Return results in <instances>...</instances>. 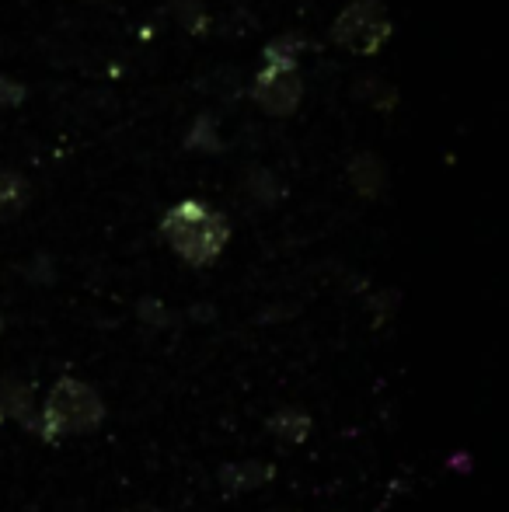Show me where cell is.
<instances>
[{
    "instance_id": "6da1fadb",
    "label": "cell",
    "mask_w": 509,
    "mask_h": 512,
    "mask_svg": "<svg viewBox=\"0 0 509 512\" xmlns=\"http://www.w3.org/2000/svg\"><path fill=\"white\" fill-rule=\"evenodd\" d=\"M109 418V405H105L102 391L91 387L81 377H60L39 401L32 422L25 425L39 443L60 446L63 439L91 436L98 432Z\"/></svg>"
},
{
    "instance_id": "7a4b0ae2",
    "label": "cell",
    "mask_w": 509,
    "mask_h": 512,
    "mask_svg": "<svg viewBox=\"0 0 509 512\" xmlns=\"http://www.w3.org/2000/svg\"><path fill=\"white\" fill-rule=\"evenodd\" d=\"M164 244L192 269H210L231 244V220L206 199H182L157 223Z\"/></svg>"
},
{
    "instance_id": "3957f363",
    "label": "cell",
    "mask_w": 509,
    "mask_h": 512,
    "mask_svg": "<svg viewBox=\"0 0 509 512\" xmlns=\"http://www.w3.org/2000/svg\"><path fill=\"white\" fill-rule=\"evenodd\" d=\"M391 14L384 0H353L335 14L328 39L353 56H377L391 42Z\"/></svg>"
},
{
    "instance_id": "277c9868",
    "label": "cell",
    "mask_w": 509,
    "mask_h": 512,
    "mask_svg": "<svg viewBox=\"0 0 509 512\" xmlns=\"http://www.w3.org/2000/svg\"><path fill=\"white\" fill-rule=\"evenodd\" d=\"M252 102L262 108L269 119H290L304 105V81L290 67H258L252 77Z\"/></svg>"
},
{
    "instance_id": "5b68a950",
    "label": "cell",
    "mask_w": 509,
    "mask_h": 512,
    "mask_svg": "<svg viewBox=\"0 0 509 512\" xmlns=\"http://www.w3.org/2000/svg\"><path fill=\"white\" fill-rule=\"evenodd\" d=\"M276 464L269 460H231L217 467V488L224 495H252L276 481Z\"/></svg>"
},
{
    "instance_id": "8992f818",
    "label": "cell",
    "mask_w": 509,
    "mask_h": 512,
    "mask_svg": "<svg viewBox=\"0 0 509 512\" xmlns=\"http://www.w3.org/2000/svg\"><path fill=\"white\" fill-rule=\"evenodd\" d=\"M35 408H39V401H35L32 380L18 377V373H4L0 377V425L14 422L25 429L32 422Z\"/></svg>"
},
{
    "instance_id": "52a82bcc",
    "label": "cell",
    "mask_w": 509,
    "mask_h": 512,
    "mask_svg": "<svg viewBox=\"0 0 509 512\" xmlns=\"http://www.w3.org/2000/svg\"><path fill=\"white\" fill-rule=\"evenodd\" d=\"M346 182L356 196L367 199V203H374V199H381L387 192L391 175H387V164L381 161V157L370 154V150H363V154H356L353 161L346 164Z\"/></svg>"
},
{
    "instance_id": "ba28073f",
    "label": "cell",
    "mask_w": 509,
    "mask_h": 512,
    "mask_svg": "<svg viewBox=\"0 0 509 512\" xmlns=\"http://www.w3.org/2000/svg\"><path fill=\"white\" fill-rule=\"evenodd\" d=\"M265 432L279 446H304L314 436V415L300 405H283L265 418Z\"/></svg>"
},
{
    "instance_id": "9c48e42d",
    "label": "cell",
    "mask_w": 509,
    "mask_h": 512,
    "mask_svg": "<svg viewBox=\"0 0 509 512\" xmlns=\"http://www.w3.org/2000/svg\"><path fill=\"white\" fill-rule=\"evenodd\" d=\"M32 203V182L21 171H0V220H11Z\"/></svg>"
},
{
    "instance_id": "30bf717a",
    "label": "cell",
    "mask_w": 509,
    "mask_h": 512,
    "mask_svg": "<svg viewBox=\"0 0 509 512\" xmlns=\"http://www.w3.org/2000/svg\"><path fill=\"white\" fill-rule=\"evenodd\" d=\"M307 49V39L300 32H283V35H276V39H269L265 42V49H262V63L265 67H290V70H297V60H300V53Z\"/></svg>"
},
{
    "instance_id": "8fae6325",
    "label": "cell",
    "mask_w": 509,
    "mask_h": 512,
    "mask_svg": "<svg viewBox=\"0 0 509 512\" xmlns=\"http://www.w3.org/2000/svg\"><path fill=\"white\" fill-rule=\"evenodd\" d=\"M245 196L252 199V203H258V206H276L279 196H283V189H279V182H276V175H272V171L252 168V171H248V178H245Z\"/></svg>"
},
{
    "instance_id": "7c38bea8",
    "label": "cell",
    "mask_w": 509,
    "mask_h": 512,
    "mask_svg": "<svg viewBox=\"0 0 509 512\" xmlns=\"http://www.w3.org/2000/svg\"><path fill=\"white\" fill-rule=\"evenodd\" d=\"M136 321H140L143 328H150V331H168V328H175V324H178V314L164 304V300L143 297L140 304H136Z\"/></svg>"
},
{
    "instance_id": "4fadbf2b",
    "label": "cell",
    "mask_w": 509,
    "mask_h": 512,
    "mask_svg": "<svg viewBox=\"0 0 509 512\" xmlns=\"http://www.w3.org/2000/svg\"><path fill=\"white\" fill-rule=\"evenodd\" d=\"M185 150H206V154L220 150V136H217L213 115H199V119L192 122V129L185 133Z\"/></svg>"
},
{
    "instance_id": "5bb4252c",
    "label": "cell",
    "mask_w": 509,
    "mask_h": 512,
    "mask_svg": "<svg viewBox=\"0 0 509 512\" xmlns=\"http://www.w3.org/2000/svg\"><path fill=\"white\" fill-rule=\"evenodd\" d=\"M398 307H401V293L398 290H377V293H370V300H367V310L374 314L377 328H384V324L398 314Z\"/></svg>"
},
{
    "instance_id": "9a60e30c",
    "label": "cell",
    "mask_w": 509,
    "mask_h": 512,
    "mask_svg": "<svg viewBox=\"0 0 509 512\" xmlns=\"http://www.w3.org/2000/svg\"><path fill=\"white\" fill-rule=\"evenodd\" d=\"M28 102V88L14 77L0 74V108H21Z\"/></svg>"
},
{
    "instance_id": "2e32d148",
    "label": "cell",
    "mask_w": 509,
    "mask_h": 512,
    "mask_svg": "<svg viewBox=\"0 0 509 512\" xmlns=\"http://www.w3.org/2000/svg\"><path fill=\"white\" fill-rule=\"evenodd\" d=\"M25 279H28V283H39V286H49V283H56V269H53V258H49V255H35L32 262L25 265Z\"/></svg>"
},
{
    "instance_id": "e0dca14e",
    "label": "cell",
    "mask_w": 509,
    "mask_h": 512,
    "mask_svg": "<svg viewBox=\"0 0 509 512\" xmlns=\"http://www.w3.org/2000/svg\"><path fill=\"white\" fill-rule=\"evenodd\" d=\"M171 11L185 28H196V14H203V0H171Z\"/></svg>"
},
{
    "instance_id": "ac0fdd59",
    "label": "cell",
    "mask_w": 509,
    "mask_h": 512,
    "mask_svg": "<svg viewBox=\"0 0 509 512\" xmlns=\"http://www.w3.org/2000/svg\"><path fill=\"white\" fill-rule=\"evenodd\" d=\"M447 471L450 474H461V478H468L471 471H475V453L471 450H454V453H447Z\"/></svg>"
},
{
    "instance_id": "d6986e66",
    "label": "cell",
    "mask_w": 509,
    "mask_h": 512,
    "mask_svg": "<svg viewBox=\"0 0 509 512\" xmlns=\"http://www.w3.org/2000/svg\"><path fill=\"white\" fill-rule=\"evenodd\" d=\"M123 512H168V509H161V506H133V509H123Z\"/></svg>"
},
{
    "instance_id": "ffe728a7",
    "label": "cell",
    "mask_w": 509,
    "mask_h": 512,
    "mask_svg": "<svg viewBox=\"0 0 509 512\" xmlns=\"http://www.w3.org/2000/svg\"><path fill=\"white\" fill-rule=\"evenodd\" d=\"M4 331H7V317L0 314V335H4Z\"/></svg>"
},
{
    "instance_id": "44dd1931",
    "label": "cell",
    "mask_w": 509,
    "mask_h": 512,
    "mask_svg": "<svg viewBox=\"0 0 509 512\" xmlns=\"http://www.w3.org/2000/svg\"><path fill=\"white\" fill-rule=\"evenodd\" d=\"M81 4H105V0H81Z\"/></svg>"
},
{
    "instance_id": "7402d4cb",
    "label": "cell",
    "mask_w": 509,
    "mask_h": 512,
    "mask_svg": "<svg viewBox=\"0 0 509 512\" xmlns=\"http://www.w3.org/2000/svg\"><path fill=\"white\" fill-rule=\"evenodd\" d=\"M0 53H4V39H0Z\"/></svg>"
},
{
    "instance_id": "603a6c76",
    "label": "cell",
    "mask_w": 509,
    "mask_h": 512,
    "mask_svg": "<svg viewBox=\"0 0 509 512\" xmlns=\"http://www.w3.org/2000/svg\"><path fill=\"white\" fill-rule=\"evenodd\" d=\"M276 512H283V509H276Z\"/></svg>"
}]
</instances>
